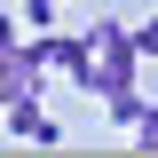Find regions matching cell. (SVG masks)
<instances>
[{"mask_svg": "<svg viewBox=\"0 0 158 158\" xmlns=\"http://www.w3.org/2000/svg\"><path fill=\"white\" fill-rule=\"evenodd\" d=\"M87 95H118V87H135V71H142V56H135V32H127V24H111V16H95L87 24Z\"/></svg>", "mask_w": 158, "mask_h": 158, "instance_id": "1", "label": "cell"}, {"mask_svg": "<svg viewBox=\"0 0 158 158\" xmlns=\"http://www.w3.org/2000/svg\"><path fill=\"white\" fill-rule=\"evenodd\" d=\"M40 87H48L40 32H32V40H16V48H0V111H8V103H24V95H40Z\"/></svg>", "mask_w": 158, "mask_h": 158, "instance_id": "2", "label": "cell"}, {"mask_svg": "<svg viewBox=\"0 0 158 158\" xmlns=\"http://www.w3.org/2000/svg\"><path fill=\"white\" fill-rule=\"evenodd\" d=\"M8 135H16V142H32V150H56V142H63V127L40 111V95H24V103H8Z\"/></svg>", "mask_w": 158, "mask_h": 158, "instance_id": "3", "label": "cell"}, {"mask_svg": "<svg viewBox=\"0 0 158 158\" xmlns=\"http://www.w3.org/2000/svg\"><path fill=\"white\" fill-rule=\"evenodd\" d=\"M40 56H48V71H63V79H79V87H87V32L79 40H63V32H40Z\"/></svg>", "mask_w": 158, "mask_h": 158, "instance_id": "4", "label": "cell"}, {"mask_svg": "<svg viewBox=\"0 0 158 158\" xmlns=\"http://www.w3.org/2000/svg\"><path fill=\"white\" fill-rule=\"evenodd\" d=\"M142 111H150V95H135V87H118V95H103V118H111V127H135Z\"/></svg>", "mask_w": 158, "mask_h": 158, "instance_id": "5", "label": "cell"}, {"mask_svg": "<svg viewBox=\"0 0 158 158\" xmlns=\"http://www.w3.org/2000/svg\"><path fill=\"white\" fill-rule=\"evenodd\" d=\"M127 135H135V150H158V103L135 118V127H127Z\"/></svg>", "mask_w": 158, "mask_h": 158, "instance_id": "6", "label": "cell"}, {"mask_svg": "<svg viewBox=\"0 0 158 158\" xmlns=\"http://www.w3.org/2000/svg\"><path fill=\"white\" fill-rule=\"evenodd\" d=\"M135 56H142V63H158V16H150V24H135Z\"/></svg>", "mask_w": 158, "mask_h": 158, "instance_id": "7", "label": "cell"}, {"mask_svg": "<svg viewBox=\"0 0 158 158\" xmlns=\"http://www.w3.org/2000/svg\"><path fill=\"white\" fill-rule=\"evenodd\" d=\"M56 8H63V0H32V8H24V16H32V32H56Z\"/></svg>", "mask_w": 158, "mask_h": 158, "instance_id": "8", "label": "cell"}, {"mask_svg": "<svg viewBox=\"0 0 158 158\" xmlns=\"http://www.w3.org/2000/svg\"><path fill=\"white\" fill-rule=\"evenodd\" d=\"M16 40H24V24L8 16V8H0V48H16Z\"/></svg>", "mask_w": 158, "mask_h": 158, "instance_id": "9", "label": "cell"}]
</instances>
